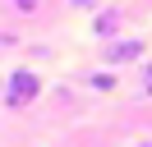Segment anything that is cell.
Segmentation results:
<instances>
[{
	"mask_svg": "<svg viewBox=\"0 0 152 147\" xmlns=\"http://www.w3.org/2000/svg\"><path fill=\"white\" fill-rule=\"evenodd\" d=\"M37 92H42V78H37V74H32V69H14V74H10V92H5V106L19 110L23 101L37 97Z\"/></svg>",
	"mask_w": 152,
	"mask_h": 147,
	"instance_id": "obj_1",
	"label": "cell"
},
{
	"mask_svg": "<svg viewBox=\"0 0 152 147\" xmlns=\"http://www.w3.org/2000/svg\"><path fill=\"white\" fill-rule=\"evenodd\" d=\"M138 55H143V41H111V46H106V64H111V69L138 60Z\"/></svg>",
	"mask_w": 152,
	"mask_h": 147,
	"instance_id": "obj_2",
	"label": "cell"
},
{
	"mask_svg": "<svg viewBox=\"0 0 152 147\" xmlns=\"http://www.w3.org/2000/svg\"><path fill=\"white\" fill-rule=\"evenodd\" d=\"M115 23H120V14H115V9H106V14H97L92 32H97V37H111V32H115Z\"/></svg>",
	"mask_w": 152,
	"mask_h": 147,
	"instance_id": "obj_3",
	"label": "cell"
},
{
	"mask_svg": "<svg viewBox=\"0 0 152 147\" xmlns=\"http://www.w3.org/2000/svg\"><path fill=\"white\" fill-rule=\"evenodd\" d=\"M92 87L97 92H111L115 87V74H92Z\"/></svg>",
	"mask_w": 152,
	"mask_h": 147,
	"instance_id": "obj_4",
	"label": "cell"
},
{
	"mask_svg": "<svg viewBox=\"0 0 152 147\" xmlns=\"http://www.w3.org/2000/svg\"><path fill=\"white\" fill-rule=\"evenodd\" d=\"M143 92H148V97H152V64H148V69H143Z\"/></svg>",
	"mask_w": 152,
	"mask_h": 147,
	"instance_id": "obj_5",
	"label": "cell"
},
{
	"mask_svg": "<svg viewBox=\"0 0 152 147\" xmlns=\"http://www.w3.org/2000/svg\"><path fill=\"white\" fill-rule=\"evenodd\" d=\"M14 5H19L23 14H28V9H37V0H14Z\"/></svg>",
	"mask_w": 152,
	"mask_h": 147,
	"instance_id": "obj_6",
	"label": "cell"
},
{
	"mask_svg": "<svg viewBox=\"0 0 152 147\" xmlns=\"http://www.w3.org/2000/svg\"><path fill=\"white\" fill-rule=\"evenodd\" d=\"M74 5H78V9H92V5H97V0H74Z\"/></svg>",
	"mask_w": 152,
	"mask_h": 147,
	"instance_id": "obj_7",
	"label": "cell"
}]
</instances>
